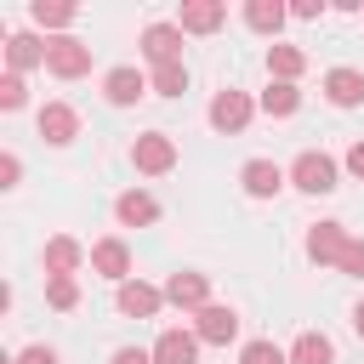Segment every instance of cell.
Masks as SVG:
<instances>
[{
    "instance_id": "obj_1",
    "label": "cell",
    "mask_w": 364,
    "mask_h": 364,
    "mask_svg": "<svg viewBox=\"0 0 364 364\" xmlns=\"http://www.w3.org/2000/svg\"><path fill=\"white\" fill-rule=\"evenodd\" d=\"M336 159L330 154H318V148H307V154H296V165H290V182L301 188V193H330L336 188Z\"/></svg>"
},
{
    "instance_id": "obj_2",
    "label": "cell",
    "mask_w": 364,
    "mask_h": 364,
    "mask_svg": "<svg viewBox=\"0 0 364 364\" xmlns=\"http://www.w3.org/2000/svg\"><path fill=\"white\" fill-rule=\"evenodd\" d=\"M131 165H136L142 176H165V171L176 165V142H171L165 131H148V136L131 142Z\"/></svg>"
},
{
    "instance_id": "obj_3",
    "label": "cell",
    "mask_w": 364,
    "mask_h": 364,
    "mask_svg": "<svg viewBox=\"0 0 364 364\" xmlns=\"http://www.w3.org/2000/svg\"><path fill=\"white\" fill-rule=\"evenodd\" d=\"M46 68H51L57 80H80V74H91V46H85V40H74V34H63V40H51Z\"/></svg>"
},
{
    "instance_id": "obj_4",
    "label": "cell",
    "mask_w": 364,
    "mask_h": 364,
    "mask_svg": "<svg viewBox=\"0 0 364 364\" xmlns=\"http://www.w3.org/2000/svg\"><path fill=\"white\" fill-rule=\"evenodd\" d=\"M193 336H199V341H210V347H228V341L239 336V313H233V307H222V301H210V307H199V313H193Z\"/></svg>"
},
{
    "instance_id": "obj_5",
    "label": "cell",
    "mask_w": 364,
    "mask_h": 364,
    "mask_svg": "<svg viewBox=\"0 0 364 364\" xmlns=\"http://www.w3.org/2000/svg\"><path fill=\"white\" fill-rule=\"evenodd\" d=\"M142 57H148L154 68L182 63V28H176V23H148V28H142Z\"/></svg>"
},
{
    "instance_id": "obj_6",
    "label": "cell",
    "mask_w": 364,
    "mask_h": 364,
    "mask_svg": "<svg viewBox=\"0 0 364 364\" xmlns=\"http://www.w3.org/2000/svg\"><path fill=\"white\" fill-rule=\"evenodd\" d=\"M165 301L182 307V313H199V307H210V279L205 273H171L165 279Z\"/></svg>"
},
{
    "instance_id": "obj_7",
    "label": "cell",
    "mask_w": 364,
    "mask_h": 364,
    "mask_svg": "<svg viewBox=\"0 0 364 364\" xmlns=\"http://www.w3.org/2000/svg\"><path fill=\"white\" fill-rule=\"evenodd\" d=\"M148 91H154V80L136 74V68H108V74H102V97H108L114 108H131V102L148 97Z\"/></svg>"
},
{
    "instance_id": "obj_8",
    "label": "cell",
    "mask_w": 364,
    "mask_h": 364,
    "mask_svg": "<svg viewBox=\"0 0 364 364\" xmlns=\"http://www.w3.org/2000/svg\"><path fill=\"white\" fill-rule=\"evenodd\" d=\"M250 114H256V102H250L245 91H216V97H210V125H216V131H245Z\"/></svg>"
},
{
    "instance_id": "obj_9",
    "label": "cell",
    "mask_w": 364,
    "mask_h": 364,
    "mask_svg": "<svg viewBox=\"0 0 364 364\" xmlns=\"http://www.w3.org/2000/svg\"><path fill=\"white\" fill-rule=\"evenodd\" d=\"M34 125H40V136H46V142H51V148H68V142H74V136H80V114H74V108H68V102H46V108H40V119H34Z\"/></svg>"
},
{
    "instance_id": "obj_10",
    "label": "cell",
    "mask_w": 364,
    "mask_h": 364,
    "mask_svg": "<svg viewBox=\"0 0 364 364\" xmlns=\"http://www.w3.org/2000/svg\"><path fill=\"white\" fill-rule=\"evenodd\" d=\"M353 239H347V228L341 222H318L313 233H307V256L318 262V267H341V250H347Z\"/></svg>"
},
{
    "instance_id": "obj_11",
    "label": "cell",
    "mask_w": 364,
    "mask_h": 364,
    "mask_svg": "<svg viewBox=\"0 0 364 364\" xmlns=\"http://www.w3.org/2000/svg\"><path fill=\"white\" fill-rule=\"evenodd\" d=\"M114 307H119L125 318H154V313L165 307V290H154V284H142V279H125L119 296H114Z\"/></svg>"
},
{
    "instance_id": "obj_12",
    "label": "cell",
    "mask_w": 364,
    "mask_h": 364,
    "mask_svg": "<svg viewBox=\"0 0 364 364\" xmlns=\"http://www.w3.org/2000/svg\"><path fill=\"white\" fill-rule=\"evenodd\" d=\"M222 17H228V6H222V0H182L176 28H182V34H216V28H222Z\"/></svg>"
},
{
    "instance_id": "obj_13",
    "label": "cell",
    "mask_w": 364,
    "mask_h": 364,
    "mask_svg": "<svg viewBox=\"0 0 364 364\" xmlns=\"http://www.w3.org/2000/svg\"><path fill=\"white\" fill-rule=\"evenodd\" d=\"M148 353H154V364H199V336L193 330H159V341Z\"/></svg>"
},
{
    "instance_id": "obj_14",
    "label": "cell",
    "mask_w": 364,
    "mask_h": 364,
    "mask_svg": "<svg viewBox=\"0 0 364 364\" xmlns=\"http://www.w3.org/2000/svg\"><path fill=\"white\" fill-rule=\"evenodd\" d=\"M91 267H97L102 279L125 284V279H131V250H125V239H97V245H91Z\"/></svg>"
},
{
    "instance_id": "obj_15",
    "label": "cell",
    "mask_w": 364,
    "mask_h": 364,
    "mask_svg": "<svg viewBox=\"0 0 364 364\" xmlns=\"http://www.w3.org/2000/svg\"><path fill=\"white\" fill-rule=\"evenodd\" d=\"M239 182H245V193H250V199H273V193L284 188V171H279L273 159H245Z\"/></svg>"
},
{
    "instance_id": "obj_16",
    "label": "cell",
    "mask_w": 364,
    "mask_h": 364,
    "mask_svg": "<svg viewBox=\"0 0 364 364\" xmlns=\"http://www.w3.org/2000/svg\"><path fill=\"white\" fill-rule=\"evenodd\" d=\"M114 216H119L125 228H148V222H159V199L142 193V188H125V193L114 199Z\"/></svg>"
},
{
    "instance_id": "obj_17",
    "label": "cell",
    "mask_w": 364,
    "mask_h": 364,
    "mask_svg": "<svg viewBox=\"0 0 364 364\" xmlns=\"http://www.w3.org/2000/svg\"><path fill=\"white\" fill-rule=\"evenodd\" d=\"M46 57H51V40H34V34H11V40H6V63H11V74H23V68H46Z\"/></svg>"
},
{
    "instance_id": "obj_18",
    "label": "cell",
    "mask_w": 364,
    "mask_h": 364,
    "mask_svg": "<svg viewBox=\"0 0 364 364\" xmlns=\"http://www.w3.org/2000/svg\"><path fill=\"white\" fill-rule=\"evenodd\" d=\"M80 239H68V233H57V239H46V279H74V267H80Z\"/></svg>"
},
{
    "instance_id": "obj_19",
    "label": "cell",
    "mask_w": 364,
    "mask_h": 364,
    "mask_svg": "<svg viewBox=\"0 0 364 364\" xmlns=\"http://www.w3.org/2000/svg\"><path fill=\"white\" fill-rule=\"evenodd\" d=\"M324 97H330L336 108H358V102H364V74H358V68H330V74H324Z\"/></svg>"
},
{
    "instance_id": "obj_20",
    "label": "cell",
    "mask_w": 364,
    "mask_h": 364,
    "mask_svg": "<svg viewBox=\"0 0 364 364\" xmlns=\"http://www.w3.org/2000/svg\"><path fill=\"white\" fill-rule=\"evenodd\" d=\"M301 68H307V51H301V46H279V40L267 46V74H273V80L296 85V80H301Z\"/></svg>"
},
{
    "instance_id": "obj_21",
    "label": "cell",
    "mask_w": 364,
    "mask_h": 364,
    "mask_svg": "<svg viewBox=\"0 0 364 364\" xmlns=\"http://www.w3.org/2000/svg\"><path fill=\"white\" fill-rule=\"evenodd\" d=\"M290 364H336V347H330V336H318V330H301V336H296V347H290Z\"/></svg>"
},
{
    "instance_id": "obj_22",
    "label": "cell",
    "mask_w": 364,
    "mask_h": 364,
    "mask_svg": "<svg viewBox=\"0 0 364 364\" xmlns=\"http://www.w3.org/2000/svg\"><path fill=\"white\" fill-rule=\"evenodd\" d=\"M284 17H290V11H284L279 0H245V23H250L256 34H279Z\"/></svg>"
},
{
    "instance_id": "obj_23",
    "label": "cell",
    "mask_w": 364,
    "mask_h": 364,
    "mask_svg": "<svg viewBox=\"0 0 364 364\" xmlns=\"http://www.w3.org/2000/svg\"><path fill=\"white\" fill-rule=\"evenodd\" d=\"M262 114H273V119H284V114H296L301 108V91L296 85H284V80H267V91H262V102H256Z\"/></svg>"
},
{
    "instance_id": "obj_24",
    "label": "cell",
    "mask_w": 364,
    "mask_h": 364,
    "mask_svg": "<svg viewBox=\"0 0 364 364\" xmlns=\"http://www.w3.org/2000/svg\"><path fill=\"white\" fill-rule=\"evenodd\" d=\"M28 17H34L40 28H68L80 11H74V6H63V0H34V6H28Z\"/></svg>"
},
{
    "instance_id": "obj_25",
    "label": "cell",
    "mask_w": 364,
    "mask_h": 364,
    "mask_svg": "<svg viewBox=\"0 0 364 364\" xmlns=\"http://www.w3.org/2000/svg\"><path fill=\"white\" fill-rule=\"evenodd\" d=\"M154 91H159V97H182V91H188V63H165V68H154Z\"/></svg>"
},
{
    "instance_id": "obj_26",
    "label": "cell",
    "mask_w": 364,
    "mask_h": 364,
    "mask_svg": "<svg viewBox=\"0 0 364 364\" xmlns=\"http://www.w3.org/2000/svg\"><path fill=\"white\" fill-rule=\"evenodd\" d=\"M239 364H290V353L279 341H245L239 347Z\"/></svg>"
},
{
    "instance_id": "obj_27",
    "label": "cell",
    "mask_w": 364,
    "mask_h": 364,
    "mask_svg": "<svg viewBox=\"0 0 364 364\" xmlns=\"http://www.w3.org/2000/svg\"><path fill=\"white\" fill-rule=\"evenodd\" d=\"M46 301H51L57 313H74V307H80V284H74V279H46Z\"/></svg>"
},
{
    "instance_id": "obj_28",
    "label": "cell",
    "mask_w": 364,
    "mask_h": 364,
    "mask_svg": "<svg viewBox=\"0 0 364 364\" xmlns=\"http://www.w3.org/2000/svg\"><path fill=\"white\" fill-rule=\"evenodd\" d=\"M23 102H28V85H23V74L6 68L0 74V108H23Z\"/></svg>"
},
{
    "instance_id": "obj_29",
    "label": "cell",
    "mask_w": 364,
    "mask_h": 364,
    "mask_svg": "<svg viewBox=\"0 0 364 364\" xmlns=\"http://www.w3.org/2000/svg\"><path fill=\"white\" fill-rule=\"evenodd\" d=\"M341 273H347V279H364V239H353V245L341 250Z\"/></svg>"
},
{
    "instance_id": "obj_30",
    "label": "cell",
    "mask_w": 364,
    "mask_h": 364,
    "mask_svg": "<svg viewBox=\"0 0 364 364\" xmlns=\"http://www.w3.org/2000/svg\"><path fill=\"white\" fill-rule=\"evenodd\" d=\"M17 176H23V159L17 154H0V188H17Z\"/></svg>"
},
{
    "instance_id": "obj_31",
    "label": "cell",
    "mask_w": 364,
    "mask_h": 364,
    "mask_svg": "<svg viewBox=\"0 0 364 364\" xmlns=\"http://www.w3.org/2000/svg\"><path fill=\"white\" fill-rule=\"evenodd\" d=\"M17 364H57V353H51V347H23Z\"/></svg>"
},
{
    "instance_id": "obj_32",
    "label": "cell",
    "mask_w": 364,
    "mask_h": 364,
    "mask_svg": "<svg viewBox=\"0 0 364 364\" xmlns=\"http://www.w3.org/2000/svg\"><path fill=\"white\" fill-rule=\"evenodd\" d=\"M108 364H154V353H142V347H119Z\"/></svg>"
},
{
    "instance_id": "obj_33",
    "label": "cell",
    "mask_w": 364,
    "mask_h": 364,
    "mask_svg": "<svg viewBox=\"0 0 364 364\" xmlns=\"http://www.w3.org/2000/svg\"><path fill=\"white\" fill-rule=\"evenodd\" d=\"M318 11H324V6H318V0H296V6H290V17H296V23H313V17H318Z\"/></svg>"
},
{
    "instance_id": "obj_34",
    "label": "cell",
    "mask_w": 364,
    "mask_h": 364,
    "mask_svg": "<svg viewBox=\"0 0 364 364\" xmlns=\"http://www.w3.org/2000/svg\"><path fill=\"white\" fill-rule=\"evenodd\" d=\"M347 171L364 182V142H353V148H347Z\"/></svg>"
},
{
    "instance_id": "obj_35",
    "label": "cell",
    "mask_w": 364,
    "mask_h": 364,
    "mask_svg": "<svg viewBox=\"0 0 364 364\" xmlns=\"http://www.w3.org/2000/svg\"><path fill=\"white\" fill-rule=\"evenodd\" d=\"M353 330H358V341H364V301L353 307Z\"/></svg>"
}]
</instances>
